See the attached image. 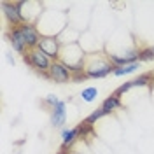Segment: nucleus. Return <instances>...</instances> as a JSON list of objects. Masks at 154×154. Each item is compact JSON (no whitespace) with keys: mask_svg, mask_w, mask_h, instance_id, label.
Masks as SVG:
<instances>
[{"mask_svg":"<svg viewBox=\"0 0 154 154\" xmlns=\"http://www.w3.org/2000/svg\"><path fill=\"white\" fill-rule=\"evenodd\" d=\"M84 74L86 79H103V77L114 74V65L110 63L109 54L103 51H98V53H89L84 58Z\"/></svg>","mask_w":154,"mask_h":154,"instance_id":"f257e3e1","label":"nucleus"},{"mask_svg":"<svg viewBox=\"0 0 154 154\" xmlns=\"http://www.w3.org/2000/svg\"><path fill=\"white\" fill-rule=\"evenodd\" d=\"M23 60H25V63H26L30 68H33V70H35L37 74H40L42 77H48L49 68L53 65V60L49 56H46L38 48L26 51V54L23 56Z\"/></svg>","mask_w":154,"mask_h":154,"instance_id":"f03ea898","label":"nucleus"},{"mask_svg":"<svg viewBox=\"0 0 154 154\" xmlns=\"http://www.w3.org/2000/svg\"><path fill=\"white\" fill-rule=\"evenodd\" d=\"M23 7H25V0H18V2H2V14L7 21L9 28H18L25 23V16H23Z\"/></svg>","mask_w":154,"mask_h":154,"instance_id":"7ed1b4c3","label":"nucleus"},{"mask_svg":"<svg viewBox=\"0 0 154 154\" xmlns=\"http://www.w3.org/2000/svg\"><path fill=\"white\" fill-rule=\"evenodd\" d=\"M84 58H86V54H84L82 48L79 46V42H74V44H63L60 60H61L65 65H68L70 68L82 67Z\"/></svg>","mask_w":154,"mask_h":154,"instance_id":"20e7f679","label":"nucleus"},{"mask_svg":"<svg viewBox=\"0 0 154 154\" xmlns=\"http://www.w3.org/2000/svg\"><path fill=\"white\" fill-rule=\"evenodd\" d=\"M61 40L58 37H51V35H42V38H40V42H38V49L46 54V56H49L53 61H56V60H60V54H61Z\"/></svg>","mask_w":154,"mask_h":154,"instance_id":"39448f33","label":"nucleus"},{"mask_svg":"<svg viewBox=\"0 0 154 154\" xmlns=\"http://www.w3.org/2000/svg\"><path fill=\"white\" fill-rule=\"evenodd\" d=\"M46 79L53 81V82H58V84H65L68 81H72V72H70V67L65 65L61 60H56L53 61V65L49 68V74Z\"/></svg>","mask_w":154,"mask_h":154,"instance_id":"423d86ee","label":"nucleus"},{"mask_svg":"<svg viewBox=\"0 0 154 154\" xmlns=\"http://www.w3.org/2000/svg\"><path fill=\"white\" fill-rule=\"evenodd\" d=\"M18 28H19V32H21V35H23V40H25L28 51L30 49H37L38 42H40V38H42V33H40V30H38L37 25H35V23H23Z\"/></svg>","mask_w":154,"mask_h":154,"instance_id":"0eeeda50","label":"nucleus"},{"mask_svg":"<svg viewBox=\"0 0 154 154\" xmlns=\"http://www.w3.org/2000/svg\"><path fill=\"white\" fill-rule=\"evenodd\" d=\"M5 35H7V40H9L12 51H16L18 54L25 56L26 51H28V48H26V44H25V40H23V35H21L19 28H9Z\"/></svg>","mask_w":154,"mask_h":154,"instance_id":"6e6552de","label":"nucleus"},{"mask_svg":"<svg viewBox=\"0 0 154 154\" xmlns=\"http://www.w3.org/2000/svg\"><path fill=\"white\" fill-rule=\"evenodd\" d=\"M109 60H110V63L116 68L137 63L138 61V49H130V51H126L125 54H109Z\"/></svg>","mask_w":154,"mask_h":154,"instance_id":"1a4fd4ad","label":"nucleus"},{"mask_svg":"<svg viewBox=\"0 0 154 154\" xmlns=\"http://www.w3.org/2000/svg\"><path fill=\"white\" fill-rule=\"evenodd\" d=\"M49 121H51L53 128H61L65 125V121H67V103L63 100L51 110V119Z\"/></svg>","mask_w":154,"mask_h":154,"instance_id":"9d476101","label":"nucleus"},{"mask_svg":"<svg viewBox=\"0 0 154 154\" xmlns=\"http://www.w3.org/2000/svg\"><path fill=\"white\" fill-rule=\"evenodd\" d=\"M79 138L81 137H79L77 126H74V128H63V131H61V149H70Z\"/></svg>","mask_w":154,"mask_h":154,"instance_id":"9b49d317","label":"nucleus"},{"mask_svg":"<svg viewBox=\"0 0 154 154\" xmlns=\"http://www.w3.org/2000/svg\"><path fill=\"white\" fill-rule=\"evenodd\" d=\"M100 107H102L103 110H107L109 114H112L114 110H117V109H121V107H123L121 96L116 95V93H112V95H109V96L105 98V100L102 102V105H100Z\"/></svg>","mask_w":154,"mask_h":154,"instance_id":"f8f14e48","label":"nucleus"},{"mask_svg":"<svg viewBox=\"0 0 154 154\" xmlns=\"http://www.w3.org/2000/svg\"><path fill=\"white\" fill-rule=\"evenodd\" d=\"M152 79H154L152 72H144V74H140L138 77L131 79L130 82H131V86H133V88H145V86H151Z\"/></svg>","mask_w":154,"mask_h":154,"instance_id":"ddd939ff","label":"nucleus"},{"mask_svg":"<svg viewBox=\"0 0 154 154\" xmlns=\"http://www.w3.org/2000/svg\"><path fill=\"white\" fill-rule=\"evenodd\" d=\"M140 68V61L137 63H131V65H126V67H117L114 68V75L116 77H121V75H128V74H133Z\"/></svg>","mask_w":154,"mask_h":154,"instance_id":"4468645a","label":"nucleus"},{"mask_svg":"<svg viewBox=\"0 0 154 154\" xmlns=\"http://www.w3.org/2000/svg\"><path fill=\"white\" fill-rule=\"evenodd\" d=\"M77 130H79V137L81 138H88L89 135H93V125H89L86 119L77 125Z\"/></svg>","mask_w":154,"mask_h":154,"instance_id":"2eb2a0df","label":"nucleus"},{"mask_svg":"<svg viewBox=\"0 0 154 154\" xmlns=\"http://www.w3.org/2000/svg\"><path fill=\"white\" fill-rule=\"evenodd\" d=\"M105 116H109V112H107V110H103L102 107H98L96 110H93L91 114L88 116V117H86V121L89 123V125H95L96 121H100V119H102V117H105Z\"/></svg>","mask_w":154,"mask_h":154,"instance_id":"dca6fc26","label":"nucleus"},{"mask_svg":"<svg viewBox=\"0 0 154 154\" xmlns=\"http://www.w3.org/2000/svg\"><path fill=\"white\" fill-rule=\"evenodd\" d=\"M60 102H61V100H60L56 95H48L44 100H42V102H40V105L44 107V109H49V112H51V110H53V109L60 103Z\"/></svg>","mask_w":154,"mask_h":154,"instance_id":"f3484780","label":"nucleus"},{"mask_svg":"<svg viewBox=\"0 0 154 154\" xmlns=\"http://www.w3.org/2000/svg\"><path fill=\"white\" fill-rule=\"evenodd\" d=\"M96 96H98V89L95 86H89L86 89H82V93H81V98L84 100V102H95Z\"/></svg>","mask_w":154,"mask_h":154,"instance_id":"a211bd4d","label":"nucleus"},{"mask_svg":"<svg viewBox=\"0 0 154 154\" xmlns=\"http://www.w3.org/2000/svg\"><path fill=\"white\" fill-rule=\"evenodd\" d=\"M154 49L152 48H140L138 49V61H152Z\"/></svg>","mask_w":154,"mask_h":154,"instance_id":"6ab92c4d","label":"nucleus"},{"mask_svg":"<svg viewBox=\"0 0 154 154\" xmlns=\"http://www.w3.org/2000/svg\"><path fill=\"white\" fill-rule=\"evenodd\" d=\"M54 154H68V152H67V149H61V147H60V151L54 152Z\"/></svg>","mask_w":154,"mask_h":154,"instance_id":"aec40b11","label":"nucleus"},{"mask_svg":"<svg viewBox=\"0 0 154 154\" xmlns=\"http://www.w3.org/2000/svg\"><path fill=\"white\" fill-rule=\"evenodd\" d=\"M152 77H154V70H152Z\"/></svg>","mask_w":154,"mask_h":154,"instance_id":"412c9836","label":"nucleus"},{"mask_svg":"<svg viewBox=\"0 0 154 154\" xmlns=\"http://www.w3.org/2000/svg\"><path fill=\"white\" fill-rule=\"evenodd\" d=\"M152 49H154V46H152Z\"/></svg>","mask_w":154,"mask_h":154,"instance_id":"4be33fe9","label":"nucleus"}]
</instances>
